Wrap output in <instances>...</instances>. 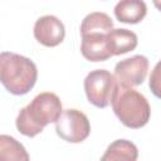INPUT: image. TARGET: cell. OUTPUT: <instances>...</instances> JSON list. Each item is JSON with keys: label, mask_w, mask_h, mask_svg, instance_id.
<instances>
[{"label": "cell", "mask_w": 161, "mask_h": 161, "mask_svg": "<svg viewBox=\"0 0 161 161\" xmlns=\"http://www.w3.org/2000/svg\"><path fill=\"white\" fill-rule=\"evenodd\" d=\"M62 112V102L55 93H39L28 106L19 111L15 119L16 130L23 136L35 137L45 126L55 123Z\"/></svg>", "instance_id": "obj_1"}, {"label": "cell", "mask_w": 161, "mask_h": 161, "mask_svg": "<svg viewBox=\"0 0 161 161\" xmlns=\"http://www.w3.org/2000/svg\"><path fill=\"white\" fill-rule=\"evenodd\" d=\"M36 79L38 69L31 59L13 52H1L0 80L9 93L24 96L33 89Z\"/></svg>", "instance_id": "obj_2"}, {"label": "cell", "mask_w": 161, "mask_h": 161, "mask_svg": "<svg viewBox=\"0 0 161 161\" xmlns=\"http://www.w3.org/2000/svg\"><path fill=\"white\" fill-rule=\"evenodd\" d=\"M111 104L117 118L128 128H141L150 119L151 108L147 98L130 86L117 82Z\"/></svg>", "instance_id": "obj_3"}, {"label": "cell", "mask_w": 161, "mask_h": 161, "mask_svg": "<svg viewBox=\"0 0 161 161\" xmlns=\"http://www.w3.org/2000/svg\"><path fill=\"white\" fill-rule=\"evenodd\" d=\"M117 79L106 69L91 70L84 78V92L91 104L97 108H106L112 99Z\"/></svg>", "instance_id": "obj_4"}, {"label": "cell", "mask_w": 161, "mask_h": 161, "mask_svg": "<svg viewBox=\"0 0 161 161\" xmlns=\"http://www.w3.org/2000/svg\"><path fill=\"white\" fill-rule=\"evenodd\" d=\"M55 131L62 140L69 143H80L89 136L91 123L83 112L75 108H68L57 119Z\"/></svg>", "instance_id": "obj_5"}, {"label": "cell", "mask_w": 161, "mask_h": 161, "mask_svg": "<svg viewBox=\"0 0 161 161\" xmlns=\"http://www.w3.org/2000/svg\"><path fill=\"white\" fill-rule=\"evenodd\" d=\"M147 72L148 59L141 54L119 60L114 65V77L117 82L130 87H137L142 84L146 79Z\"/></svg>", "instance_id": "obj_6"}, {"label": "cell", "mask_w": 161, "mask_h": 161, "mask_svg": "<svg viewBox=\"0 0 161 161\" xmlns=\"http://www.w3.org/2000/svg\"><path fill=\"white\" fill-rule=\"evenodd\" d=\"M64 24L54 15H43L34 24V38L44 47H57L64 40Z\"/></svg>", "instance_id": "obj_7"}, {"label": "cell", "mask_w": 161, "mask_h": 161, "mask_svg": "<svg viewBox=\"0 0 161 161\" xmlns=\"http://www.w3.org/2000/svg\"><path fill=\"white\" fill-rule=\"evenodd\" d=\"M108 31L96 30V31H84L80 33V53L89 62H104L112 57L108 43H107Z\"/></svg>", "instance_id": "obj_8"}, {"label": "cell", "mask_w": 161, "mask_h": 161, "mask_svg": "<svg viewBox=\"0 0 161 161\" xmlns=\"http://www.w3.org/2000/svg\"><path fill=\"white\" fill-rule=\"evenodd\" d=\"M113 11L119 23L137 24L146 16L147 5L143 0H119Z\"/></svg>", "instance_id": "obj_9"}, {"label": "cell", "mask_w": 161, "mask_h": 161, "mask_svg": "<svg viewBox=\"0 0 161 161\" xmlns=\"http://www.w3.org/2000/svg\"><path fill=\"white\" fill-rule=\"evenodd\" d=\"M107 43H108L109 52L113 57V55L126 54L133 50L138 44V38L133 31L128 29L117 28L108 31Z\"/></svg>", "instance_id": "obj_10"}, {"label": "cell", "mask_w": 161, "mask_h": 161, "mask_svg": "<svg viewBox=\"0 0 161 161\" xmlns=\"http://www.w3.org/2000/svg\"><path fill=\"white\" fill-rule=\"evenodd\" d=\"M138 157V150L135 143L128 140H116L106 150L104 155L101 157L102 161H136Z\"/></svg>", "instance_id": "obj_11"}, {"label": "cell", "mask_w": 161, "mask_h": 161, "mask_svg": "<svg viewBox=\"0 0 161 161\" xmlns=\"http://www.w3.org/2000/svg\"><path fill=\"white\" fill-rule=\"evenodd\" d=\"M0 158L1 160H29V155L24 146L14 137L0 136Z\"/></svg>", "instance_id": "obj_12"}, {"label": "cell", "mask_w": 161, "mask_h": 161, "mask_svg": "<svg viewBox=\"0 0 161 161\" xmlns=\"http://www.w3.org/2000/svg\"><path fill=\"white\" fill-rule=\"evenodd\" d=\"M148 87H150L152 94L156 98L161 99V60H158L156 63V65L153 67V69L151 72Z\"/></svg>", "instance_id": "obj_13"}, {"label": "cell", "mask_w": 161, "mask_h": 161, "mask_svg": "<svg viewBox=\"0 0 161 161\" xmlns=\"http://www.w3.org/2000/svg\"><path fill=\"white\" fill-rule=\"evenodd\" d=\"M152 3H153V5H155V8H156L158 11H161V0H152Z\"/></svg>", "instance_id": "obj_14"}]
</instances>
